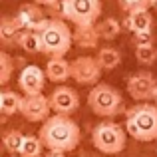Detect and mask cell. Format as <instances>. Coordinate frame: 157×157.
<instances>
[{
	"mask_svg": "<svg viewBox=\"0 0 157 157\" xmlns=\"http://www.w3.org/2000/svg\"><path fill=\"white\" fill-rule=\"evenodd\" d=\"M38 137L42 139L44 147L50 151H60V153H70L80 145V127L70 115H50L40 127Z\"/></svg>",
	"mask_w": 157,
	"mask_h": 157,
	"instance_id": "6da1fadb",
	"label": "cell"
},
{
	"mask_svg": "<svg viewBox=\"0 0 157 157\" xmlns=\"http://www.w3.org/2000/svg\"><path fill=\"white\" fill-rule=\"evenodd\" d=\"M125 131L137 141L157 139V105L137 104L125 111Z\"/></svg>",
	"mask_w": 157,
	"mask_h": 157,
	"instance_id": "7a4b0ae2",
	"label": "cell"
},
{
	"mask_svg": "<svg viewBox=\"0 0 157 157\" xmlns=\"http://www.w3.org/2000/svg\"><path fill=\"white\" fill-rule=\"evenodd\" d=\"M40 36H42L44 54L50 58H64L74 44V32L60 18L48 20V24L42 28Z\"/></svg>",
	"mask_w": 157,
	"mask_h": 157,
	"instance_id": "3957f363",
	"label": "cell"
},
{
	"mask_svg": "<svg viewBox=\"0 0 157 157\" xmlns=\"http://www.w3.org/2000/svg\"><path fill=\"white\" fill-rule=\"evenodd\" d=\"M88 105L100 117H113L123 109V98L113 86L98 84L88 94Z\"/></svg>",
	"mask_w": 157,
	"mask_h": 157,
	"instance_id": "277c9868",
	"label": "cell"
},
{
	"mask_svg": "<svg viewBox=\"0 0 157 157\" xmlns=\"http://www.w3.org/2000/svg\"><path fill=\"white\" fill-rule=\"evenodd\" d=\"M92 141L98 151L115 155L119 151H123V147H125V129L119 123L104 121L100 125H96V129L92 133Z\"/></svg>",
	"mask_w": 157,
	"mask_h": 157,
	"instance_id": "5b68a950",
	"label": "cell"
},
{
	"mask_svg": "<svg viewBox=\"0 0 157 157\" xmlns=\"http://www.w3.org/2000/svg\"><path fill=\"white\" fill-rule=\"evenodd\" d=\"M101 14V0H64L62 16L74 22L76 26L96 24Z\"/></svg>",
	"mask_w": 157,
	"mask_h": 157,
	"instance_id": "8992f818",
	"label": "cell"
},
{
	"mask_svg": "<svg viewBox=\"0 0 157 157\" xmlns=\"http://www.w3.org/2000/svg\"><path fill=\"white\" fill-rule=\"evenodd\" d=\"M127 94L133 98L137 104H147V101L157 98V78L147 70L135 72L127 78Z\"/></svg>",
	"mask_w": 157,
	"mask_h": 157,
	"instance_id": "52a82bcc",
	"label": "cell"
},
{
	"mask_svg": "<svg viewBox=\"0 0 157 157\" xmlns=\"http://www.w3.org/2000/svg\"><path fill=\"white\" fill-rule=\"evenodd\" d=\"M101 66L98 58L80 56L72 62V80H76L80 86H98L101 78Z\"/></svg>",
	"mask_w": 157,
	"mask_h": 157,
	"instance_id": "ba28073f",
	"label": "cell"
},
{
	"mask_svg": "<svg viewBox=\"0 0 157 157\" xmlns=\"http://www.w3.org/2000/svg\"><path fill=\"white\" fill-rule=\"evenodd\" d=\"M50 105L56 113L70 115L80 107V96L76 90L68 88V86H58L50 94Z\"/></svg>",
	"mask_w": 157,
	"mask_h": 157,
	"instance_id": "9c48e42d",
	"label": "cell"
},
{
	"mask_svg": "<svg viewBox=\"0 0 157 157\" xmlns=\"http://www.w3.org/2000/svg\"><path fill=\"white\" fill-rule=\"evenodd\" d=\"M50 98L46 96H24V104H22V115L32 123H44L50 117Z\"/></svg>",
	"mask_w": 157,
	"mask_h": 157,
	"instance_id": "30bf717a",
	"label": "cell"
},
{
	"mask_svg": "<svg viewBox=\"0 0 157 157\" xmlns=\"http://www.w3.org/2000/svg\"><path fill=\"white\" fill-rule=\"evenodd\" d=\"M46 72L38 66H26L18 76V86L24 96H40L46 86Z\"/></svg>",
	"mask_w": 157,
	"mask_h": 157,
	"instance_id": "8fae6325",
	"label": "cell"
},
{
	"mask_svg": "<svg viewBox=\"0 0 157 157\" xmlns=\"http://www.w3.org/2000/svg\"><path fill=\"white\" fill-rule=\"evenodd\" d=\"M16 20L20 22L22 30H32V32H42V28L48 24V18L44 14V10L36 2L22 4L18 14H16Z\"/></svg>",
	"mask_w": 157,
	"mask_h": 157,
	"instance_id": "7c38bea8",
	"label": "cell"
},
{
	"mask_svg": "<svg viewBox=\"0 0 157 157\" xmlns=\"http://www.w3.org/2000/svg\"><path fill=\"white\" fill-rule=\"evenodd\" d=\"M46 78L56 84H64L66 80L72 78V62H68L66 58H50L44 68Z\"/></svg>",
	"mask_w": 157,
	"mask_h": 157,
	"instance_id": "4fadbf2b",
	"label": "cell"
},
{
	"mask_svg": "<svg viewBox=\"0 0 157 157\" xmlns=\"http://www.w3.org/2000/svg\"><path fill=\"white\" fill-rule=\"evenodd\" d=\"M100 40H101V36H100V30H98L96 24L76 26V30H74V44H78L80 48L92 50V48L98 46Z\"/></svg>",
	"mask_w": 157,
	"mask_h": 157,
	"instance_id": "5bb4252c",
	"label": "cell"
},
{
	"mask_svg": "<svg viewBox=\"0 0 157 157\" xmlns=\"http://www.w3.org/2000/svg\"><path fill=\"white\" fill-rule=\"evenodd\" d=\"M127 30H131L133 34H149L153 28V16L149 14V10H137L127 14L125 20Z\"/></svg>",
	"mask_w": 157,
	"mask_h": 157,
	"instance_id": "9a60e30c",
	"label": "cell"
},
{
	"mask_svg": "<svg viewBox=\"0 0 157 157\" xmlns=\"http://www.w3.org/2000/svg\"><path fill=\"white\" fill-rule=\"evenodd\" d=\"M22 104H24V98L16 92L4 90L0 94V109H2L4 117H10L14 113H22Z\"/></svg>",
	"mask_w": 157,
	"mask_h": 157,
	"instance_id": "2e32d148",
	"label": "cell"
},
{
	"mask_svg": "<svg viewBox=\"0 0 157 157\" xmlns=\"http://www.w3.org/2000/svg\"><path fill=\"white\" fill-rule=\"evenodd\" d=\"M20 32H22V26H20V22L16 20V16L14 18H12V16L2 18V24H0V42H2L4 46H10V44L18 42Z\"/></svg>",
	"mask_w": 157,
	"mask_h": 157,
	"instance_id": "e0dca14e",
	"label": "cell"
},
{
	"mask_svg": "<svg viewBox=\"0 0 157 157\" xmlns=\"http://www.w3.org/2000/svg\"><path fill=\"white\" fill-rule=\"evenodd\" d=\"M18 44L26 54H40L44 52V46H42V36L40 32H32V30H22L18 36Z\"/></svg>",
	"mask_w": 157,
	"mask_h": 157,
	"instance_id": "ac0fdd59",
	"label": "cell"
},
{
	"mask_svg": "<svg viewBox=\"0 0 157 157\" xmlns=\"http://www.w3.org/2000/svg\"><path fill=\"white\" fill-rule=\"evenodd\" d=\"M96 58H98V62H100L101 70H105V72H111V70H115L121 64V52H119L117 48H111V46L100 48V52H98Z\"/></svg>",
	"mask_w": 157,
	"mask_h": 157,
	"instance_id": "d6986e66",
	"label": "cell"
},
{
	"mask_svg": "<svg viewBox=\"0 0 157 157\" xmlns=\"http://www.w3.org/2000/svg\"><path fill=\"white\" fill-rule=\"evenodd\" d=\"M42 139L36 137V135H24V141H22V147H20V157H40L42 153Z\"/></svg>",
	"mask_w": 157,
	"mask_h": 157,
	"instance_id": "ffe728a7",
	"label": "cell"
},
{
	"mask_svg": "<svg viewBox=\"0 0 157 157\" xmlns=\"http://www.w3.org/2000/svg\"><path fill=\"white\" fill-rule=\"evenodd\" d=\"M22 141H24V135L20 133L18 129H8V131H4V135H2L4 149H6L8 153H12V155H18L20 153Z\"/></svg>",
	"mask_w": 157,
	"mask_h": 157,
	"instance_id": "44dd1931",
	"label": "cell"
},
{
	"mask_svg": "<svg viewBox=\"0 0 157 157\" xmlns=\"http://www.w3.org/2000/svg\"><path fill=\"white\" fill-rule=\"evenodd\" d=\"M98 30H100L101 40H113V38H117V36H119L121 26H119V22L115 18H105L104 22L98 24Z\"/></svg>",
	"mask_w": 157,
	"mask_h": 157,
	"instance_id": "7402d4cb",
	"label": "cell"
},
{
	"mask_svg": "<svg viewBox=\"0 0 157 157\" xmlns=\"http://www.w3.org/2000/svg\"><path fill=\"white\" fill-rule=\"evenodd\" d=\"M135 60L141 66H151L157 60V48L151 46H135Z\"/></svg>",
	"mask_w": 157,
	"mask_h": 157,
	"instance_id": "603a6c76",
	"label": "cell"
},
{
	"mask_svg": "<svg viewBox=\"0 0 157 157\" xmlns=\"http://www.w3.org/2000/svg\"><path fill=\"white\" fill-rule=\"evenodd\" d=\"M12 72H14V62L8 56L6 52H0V84L6 86L12 78Z\"/></svg>",
	"mask_w": 157,
	"mask_h": 157,
	"instance_id": "cb8c5ba5",
	"label": "cell"
},
{
	"mask_svg": "<svg viewBox=\"0 0 157 157\" xmlns=\"http://www.w3.org/2000/svg\"><path fill=\"white\" fill-rule=\"evenodd\" d=\"M119 6L123 12L131 14L137 10H149L151 6H155V0H119Z\"/></svg>",
	"mask_w": 157,
	"mask_h": 157,
	"instance_id": "d4e9b609",
	"label": "cell"
},
{
	"mask_svg": "<svg viewBox=\"0 0 157 157\" xmlns=\"http://www.w3.org/2000/svg\"><path fill=\"white\" fill-rule=\"evenodd\" d=\"M133 44L135 46H151L153 44V36L149 34H133Z\"/></svg>",
	"mask_w": 157,
	"mask_h": 157,
	"instance_id": "484cf974",
	"label": "cell"
},
{
	"mask_svg": "<svg viewBox=\"0 0 157 157\" xmlns=\"http://www.w3.org/2000/svg\"><path fill=\"white\" fill-rule=\"evenodd\" d=\"M36 4H44V6H54V4H58L60 0H34Z\"/></svg>",
	"mask_w": 157,
	"mask_h": 157,
	"instance_id": "4316f807",
	"label": "cell"
},
{
	"mask_svg": "<svg viewBox=\"0 0 157 157\" xmlns=\"http://www.w3.org/2000/svg\"><path fill=\"white\" fill-rule=\"evenodd\" d=\"M46 157H66V153H60V151H50Z\"/></svg>",
	"mask_w": 157,
	"mask_h": 157,
	"instance_id": "83f0119b",
	"label": "cell"
},
{
	"mask_svg": "<svg viewBox=\"0 0 157 157\" xmlns=\"http://www.w3.org/2000/svg\"><path fill=\"white\" fill-rule=\"evenodd\" d=\"M155 10H157V0H155Z\"/></svg>",
	"mask_w": 157,
	"mask_h": 157,
	"instance_id": "f1b7e54d",
	"label": "cell"
},
{
	"mask_svg": "<svg viewBox=\"0 0 157 157\" xmlns=\"http://www.w3.org/2000/svg\"><path fill=\"white\" fill-rule=\"evenodd\" d=\"M10 157H20V155H10Z\"/></svg>",
	"mask_w": 157,
	"mask_h": 157,
	"instance_id": "f546056e",
	"label": "cell"
},
{
	"mask_svg": "<svg viewBox=\"0 0 157 157\" xmlns=\"http://www.w3.org/2000/svg\"><path fill=\"white\" fill-rule=\"evenodd\" d=\"M155 105H157V98H155Z\"/></svg>",
	"mask_w": 157,
	"mask_h": 157,
	"instance_id": "4dcf8cb0",
	"label": "cell"
}]
</instances>
